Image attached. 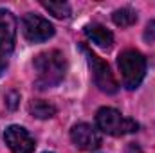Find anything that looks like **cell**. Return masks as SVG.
Listing matches in <instances>:
<instances>
[{
	"mask_svg": "<svg viewBox=\"0 0 155 153\" xmlns=\"http://www.w3.org/2000/svg\"><path fill=\"white\" fill-rule=\"evenodd\" d=\"M22 33L31 43H41L54 34V27L43 16L29 13L22 18Z\"/></svg>",
	"mask_w": 155,
	"mask_h": 153,
	"instance_id": "obj_5",
	"label": "cell"
},
{
	"mask_svg": "<svg viewBox=\"0 0 155 153\" xmlns=\"http://www.w3.org/2000/svg\"><path fill=\"white\" fill-rule=\"evenodd\" d=\"M96 122L99 126V130H103L108 135L114 137H121L126 133H134L139 130V124L134 119L123 117L121 112H117L116 108H101L97 115H96Z\"/></svg>",
	"mask_w": 155,
	"mask_h": 153,
	"instance_id": "obj_3",
	"label": "cell"
},
{
	"mask_svg": "<svg viewBox=\"0 0 155 153\" xmlns=\"http://www.w3.org/2000/svg\"><path fill=\"white\" fill-rule=\"evenodd\" d=\"M144 40H146L148 43H153L155 41V20L148 22V25H146V29H144Z\"/></svg>",
	"mask_w": 155,
	"mask_h": 153,
	"instance_id": "obj_14",
	"label": "cell"
},
{
	"mask_svg": "<svg viewBox=\"0 0 155 153\" xmlns=\"http://www.w3.org/2000/svg\"><path fill=\"white\" fill-rule=\"evenodd\" d=\"M18 101H20V94H18V92H9V94L5 96V106H7L9 110H15V108L18 106Z\"/></svg>",
	"mask_w": 155,
	"mask_h": 153,
	"instance_id": "obj_13",
	"label": "cell"
},
{
	"mask_svg": "<svg viewBox=\"0 0 155 153\" xmlns=\"http://www.w3.org/2000/svg\"><path fill=\"white\" fill-rule=\"evenodd\" d=\"M36 79L35 85L38 88H51L56 86L67 72V60L60 50H45L40 52L33 61Z\"/></svg>",
	"mask_w": 155,
	"mask_h": 153,
	"instance_id": "obj_1",
	"label": "cell"
},
{
	"mask_svg": "<svg viewBox=\"0 0 155 153\" xmlns=\"http://www.w3.org/2000/svg\"><path fill=\"white\" fill-rule=\"evenodd\" d=\"M4 141L9 146V150L13 153H33L35 151V139L31 137V133L22 128V126H9L4 133Z\"/></svg>",
	"mask_w": 155,
	"mask_h": 153,
	"instance_id": "obj_6",
	"label": "cell"
},
{
	"mask_svg": "<svg viewBox=\"0 0 155 153\" xmlns=\"http://www.w3.org/2000/svg\"><path fill=\"white\" fill-rule=\"evenodd\" d=\"M71 139L74 142V146L83 150V151H92L96 148H99L101 144V137L99 133L90 126V124H76L72 130H71Z\"/></svg>",
	"mask_w": 155,
	"mask_h": 153,
	"instance_id": "obj_7",
	"label": "cell"
},
{
	"mask_svg": "<svg viewBox=\"0 0 155 153\" xmlns=\"http://www.w3.org/2000/svg\"><path fill=\"white\" fill-rule=\"evenodd\" d=\"M16 38V20L9 11L0 9V52L7 54L15 47Z\"/></svg>",
	"mask_w": 155,
	"mask_h": 153,
	"instance_id": "obj_8",
	"label": "cell"
},
{
	"mask_svg": "<svg viewBox=\"0 0 155 153\" xmlns=\"http://www.w3.org/2000/svg\"><path fill=\"white\" fill-rule=\"evenodd\" d=\"M81 50H83V54H85V58L88 61V67L92 70V77H94L96 86L105 94H116L119 86H117L116 77L110 72V67L107 65V61H103L97 54H94L87 47H81Z\"/></svg>",
	"mask_w": 155,
	"mask_h": 153,
	"instance_id": "obj_4",
	"label": "cell"
},
{
	"mask_svg": "<svg viewBox=\"0 0 155 153\" xmlns=\"http://www.w3.org/2000/svg\"><path fill=\"white\" fill-rule=\"evenodd\" d=\"M85 34H87V38L90 40L92 43H96V45L101 47V49H110L112 43H114V34H112L107 27H103V25H99V24L87 25V27H85Z\"/></svg>",
	"mask_w": 155,
	"mask_h": 153,
	"instance_id": "obj_9",
	"label": "cell"
},
{
	"mask_svg": "<svg viewBox=\"0 0 155 153\" xmlns=\"http://www.w3.org/2000/svg\"><path fill=\"white\" fill-rule=\"evenodd\" d=\"M119 70H121V77H123V85L128 90H134L141 85L144 72H146V60L139 50L128 49L124 52L119 54L117 60Z\"/></svg>",
	"mask_w": 155,
	"mask_h": 153,
	"instance_id": "obj_2",
	"label": "cell"
},
{
	"mask_svg": "<svg viewBox=\"0 0 155 153\" xmlns=\"http://www.w3.org/2000/svg\"><path fill=\"white\" fill-rule=\"evenodd\" d=\"M112 20H114V24L119 25V27H130V25H134L137 22V15H135V11H132L128 7H123V9L114 11Z\"/></svg>",
	"mask_w": 155,
	"mask_h": 153,
	"instance_id": "obj_11",
	"label": "cell"
},
{
	"mask_svg": "<svg viewBox=\"0 0 155 153\" xmlns=\"http://www.w3.org/2000/svg\"><path fill=\"white\" fill-rule=\"evenodd\" d=\"M41 5L51 13V15H54L56 18H69L71 16V5L67 4V2H52V0H43L41 2Z\"/></svg>",
	"mask_w": 155,
	"mask_h": 153,
	"instance_id": "obj_12",
	"label": "cell"
},
{
	"mask_svg": "<svg viewBox=\"0 0 155 153\" xmlns=\"http://www.w3.org/2000/svg\"><path fill=\"white\" fill-rule=\"evenodd\" d=\"M7 69V54L0 52V76L4 74V70Z\"/></svg>",
	"mask_w": 155,
	"mask_h": 153,
	"instance_id": "obj_15",
	"label": "cell"
},
{
	"mask_svg": "<svg viewBox=\"0 0 155 153\" xmlns=\"http://www.w3.org/2000/svg\"><path fill=\"white\" fill-rule=\"evenodd\" d=\"M29 112H31V115H35L38 119H51V117L56 115V106L47 103V101H40L38 99V101H33L29 105Z\"/></svg>",
	"mask_w": 155,
	"mask_h": 153,
	"instance_id": "obj_10",
	"label": "cell"
}]
</instances>
